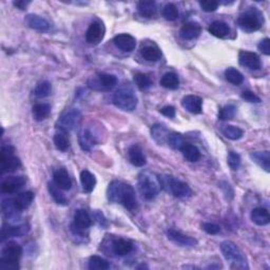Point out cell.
<instances>
[{"label": "cell", "instance_id": "obj_1", "mask_svg": "<svg viewBox=\"0 0 270 270\" xmlns=\"http://www.w3.org/2000/svg\"><path fill=\"white\" fill-rule=\"evenodd\" d=\"M108 200L115 204H121L129 211L137 209V200L135 191L131 185L121 181L110 183L107 190Z\"/></svg>", "mask_w": 270, "mask_h": 270}, {"label": "cell", "instance_id": "obj_2", "mask_svg": "<svg viewBox=\"0 0 270 270\" xmlns=\"http://www.w3.org/2000/svg\"><path fill=\"white\" fill-rule=\"evenodd\" d=\"M138 189L143 198L153 200L162 189L158 176L150 171H143L138 175Z\"/></svg>", "mask_w": 270, "mask_h": 270}, {"label": "cell", "instance_id": "obj_3", "mask_svg": "<svg viewBox=\"0 0 270 270\" xmlns=\"http://www.w3.org/2000/svg\"><path fill=\"white\" fill-rule=\"evenodd\" d=\"M264 23V16L262 12L256 8H249L247 11L237 18V24L244 32L251 33L260 30Z\"/></svg>", "mask_w": 270, "mask_h": 270}, {"label": "cell", "instance_id": "obj_4", "mask_svg": "<svg viewBox=\"0 0 270 270\" xmlns=\"http://www.w3.org/2000/svg\"><path fill=\"white\" fill-rule=\"evenodd\" d=\"M113 103L122 111H133L137 107V97L130 85H124L114 93Z\"/></svg>", "mask_w": 270, "mask_h": 270}, {"label": "cell", "instance_id": "obj_5", "mask_svg": "<svg viewBox=\"0 0 270 270\" xmlns=\"http://www.w3.org/2000/svg\"><path fill=\"white\" fill-rule=\"evenodd\" d=\"M22 254V249L19 245L10 242L2 249L1 259H0V269L2 270H17L19 268L18 261Z\"/></svg>", "mask_w": 270, "mask_h": 270}, {"label": "cell", "instance_id": "obj_6", "mask_svg": "<svg viewBox=\"0 0 270 270\" xmlns=\"http://www.w3.org/2000/svg\"><path fill=\"white\" fill-rule=\"evenodd\" d=\"M159 182H161L162 188L172 193L177 199H185L191 195L192 191L186 183L180 180L174 179L173 176L170 175H162L158 176Z\"/></svg>", "mask_w": 270, "mask_h": 270}, {"label": "cell", "instance_id": "obj_7", "mask_svg": "<svg viewBox=\"0 0 270 270\" xmlns=\"http://www.w3.org/2000/svg\"><path fill=\"white\" fill-rule=\"evenodd\" d=\"M82 120V112L78 109L69 108L61 113L57 120V128L61 132H69L78 126Z\"/></svg>", "mask_w": 270, "mask_h": 270}, {"label": "cell", "instance_id": "obj_8", "mask_svg": "<svg viewBox=\"0 0 270 270\" xmlns=\"http://www.w3.org/2000/svg\"><path fill=\"white\" fill-rule=\"evenodd\" d=\"M2 172H14L20 167V161L15 155V149L12 146H3L0 156Z\"/></svg>", "mask_w": 270, "mask_h": 270}, {"label": "cell", "instance_id": "obj_9", "mask_svg": "<svg viewBox=\"0 0 270 270\" xmlns=\"http://www.w3.org/2000/svg\"><path fill=\"white\" fill-rule=\"evenodd\" d=\"M100 138L101 135L95 127H83L78 132V142L84 151H90L95 145L100 143Z\"/></svg>", "mask_w": 270, "mask_h": 270}, {"label": "cell", "instance_id": "obj_10", "mask_svg": "<svg viewBox=\"0 0 270 270\" xmlns=\"http://www.w3.org/2000/svg\"><path fill=\"white\" fill-rule=\"evenodd\" d=\"M220 251L227 261H232L236 264H240L241 267L246 266V257L243 254L241 249L231 241H225L220 244Z\"/></svg>", "mask_w": 270, "mask_h": 270}, {"label": "cell", "instance_id": "obj_11", "mask_svg": "<svg viewBox=\"0 0 270 270\" xmlns=\"http://www.w3.org/2000/svg\"><path fill=\"white\" fill-rule=\"evenodd\" d=\"M105 36V27L100 20L91 22L87 33H85V40L89 45H98Z\"/></svg>", "mask_w": 270, "mask_h": 270}, {"label": "cell", "instance_id": "obj_12", "mask_svg": "<svg viewBox=\"0 0 270 270\" xmlns=\"http://www.w3.org/2000/svg\"><path fill=\"white\" fill-rule=\"evenodd\" d=\"M238 61H240L241 66L250 70H260L262 67L260 56L253 52L241 51L238 54Z\"/></svg>", "mask_w": 270, "mask_h": 270}, {"label": "cell", "instance_id": "obj_13", "mask_svg": "<svg viewBox=\"0 0 270 270\" xmlns=\"http://www.w3.org/2000/svg\"><path fill=\"white\" fill-rule=\"evenodd\" d=\"M118 84V77L113 74L101 73L98 74L97 78H90L88 84L92 89H96V85H100L101 89H111Z\"/></svg>", "mask_w": 270, "mask_h": 270}, {"label": "cell", "instance_id": "obj_14", "mask_svg": "<svg viewBox=\"0 0 270 270\" xmlns=\"http://www.w3.org/2000/svg\"><path fill=\"white\" fill-rule=\"evenodd\" d=\"M167 236L171 242H173L182 247H194L198 244V241L195 238L183 235L182 232L176 231L174 229H169L167 231Z\"/></svg>", "mask_w": 270, "mask_h": 270}, {"label": "cell", "instance_id": "obj_15", "mask_svg": "<svg viewBox=\"0 0 270 270\" xmlns=\"http://www.w3.org/2000/svg\"><path fill=\"white\" fill-rule=\"evenodd\" d=\"M24 184H26L24 176H9L1 184V191L4 193H14L21 189Z\"/></svg>", "mask_w": 270, "mask_h": 270}, {"label": "cell", "instance_id": "obj_16", "mask_svg": "<svg viewBox=\"0 0 270 270\" xmlns=\"http://www.w3.org/2000/svg\"><path fill=\"white\" fill-rule=\"evenodd\" d=\"M92 225V219L89 213L84 209H78L74 214V220H73V227L77 230V232H82L90 228Z\"/></svg>", "mask_w": 270, "mask_h": 270}, {"label": "cell", "instance_id": "obj_17", "mask_svg": "<svg viewBox=\"0 0 270 270\" xmlns=\"http://www.w3.org/2000/svg\"><path fill=\"white\" fill-rule=\"evenodd\" d=\"M182 107L192 114H200L202 110V100L196 95H187L182 100Z\"/></svg>", "mask_w": 270, "mask_h": 270}, {"label": "cell", "instance_id": "obj_18", "mask_svg": "<svg viewBox=\"0 0 270 270\" xmlns=\"http://www.w3.org/2000/svg\"><path fill=\"white\" fill-rule=\"evenodd\" d=\"M114 45L124 52H131L136 47V40L132 35L119 34L113 38Z\"/></svg>", "mask_w": 270, "mask_h": 270}, {"label": "cell", "instance_id": "obj_19", "mask_svg": "<svg viewBox=\"0 0 270 270\" xmlns=\"http://www.w3.org/2000/svg\"><path fill=\"white\" fill-rule=\"evenodd\" d=\"M26 22L30 28L34 30L40 31V32H49L51 31V23L49 22L44 17L35 15V14H30L26 17Z\"/></svg>", "mask_w": 270, "mask_h": 270}, {"label": "cell", "instance_id": "obj_20", "mask_svg": "<svg viewBox=\"0 0 270 270\" xmlns=\"http://www.w3.org/2000/svg\"><path fill=\"white\" fill-rule=\"evenodd\" d=\"M202 32V27L198 22H187L184 24L180 31V35L183 39L185 40H192L198 38L201 35Z\"/></svg>", "mask_w": 270, "mask_h": 270}, {"label": "cell", "instance_id": "obj_21", "mask_svg": "<svg viewBox=\"0 0 270 270\" xmlns=\"http://www.w3.org/2000/svg\"><path fill=\"white\" fill-rule=\"evenodd\" d=\"M128 156L130 163L135 167H144L146 165V156L143 152V149L138 145H132L128 149Z\"/></svg>", "mask_w": 270, "mask_h": 270}, {"label": "cell", "instance_id": "obj_22", "mask_svg": "<svg viewBox=\"0 0 270 270\" xmlns=\"http://www.w3.org/2000/svg\"><path fill=\"white\" fill-rule=\"evenodd\" d=\"M29 231L28 226L18 225V226H3L1 229V241H5L9 237H20L26 235Z\"/></svg>", "mask_w": 270, "mask_h": 270}, {"label": "cell", "instance_id": "obj_23", "mask_svg": "<svg viewBox=\"0 0 270 270\" xmlns=\"http://www.w3.org/2000/svg\"><path fill=\"white\" fill-rule=\"evenodd\" d=\"M53 182L61 190H70L72 187V180L68 173V171L64 168L57 169L53 174Z\"/></svg>", "mask_w": 270, "mask_h": 270}, {"label": "cell", "instance_id": "obj_24", "mask_svg": "<svg viewBox=\"0 0 270 270\" xmlns=\"http://www.w3.org/2000/svg\"><path fill=\"white\" fill-rule=\"evenodd\" d=\"M112 250L116 255H126L133 250V244L125 238H115L112 242Z\"/></svg>", "mask_w": 270, "mask_h": 270}, {"label": "cell", "instance_id": "obj_25", "mask_svg": "<svg viewBox=\"0 0 270 270\" xmlns=\"http://www.w3.org/2000/svg\"><path fill=\"white\" fill-rule=\"evenodd\" d=\"M140 55H142L144 59H146L147 61H151V63L158 61L163 56L161 49L156 47L155 45L145 46L144 48L140 49Z\"/></svg>", "mask_w": 270, "mask_h": 270}, {"label": "cell", "instance_id": "obj_26", "mask_svg": "<svg viewBox=\"0 0 270 270\" xmlns=\"http://www.w3.org/2000/svg\"><path fill=\"white\" fill-rule=\"evenodd\" d=\"M208 31H209L210 34L218 38H226L230 34V28L228 24L219 20L213 21L209 26Z\"/></svg>", "mask_w": 270, "mask_h": 270}, {"label": "cell", "instance_id": "obj_27", "mask_svg": "<svg viewBox=\"0 0 270 270\" xmlns=\"http://www.w3.org/2000/svg\"><path fill=\"white\" fill-rule=\"evenodd\" d=\"M251 220L257 226H266L270 222V214L266 208L257 207L251 212Z\"/></svg>", "mask_w": 270, "mask_h": 270}, {"label": "cell", "instance_id": "obj_28", "mask_svg": "<svg viewBox=\"0 0 270 270\" xmlns=\"http://www.w3.org/2000/svg\"><path fill=\"white\" fill-rule=\"evenodd\" d=\"M250 157L253 161L260 166L266 172L270 171V153L269 151H256L250 153Z\"/></svg>", "mask_w": 270, "mask_h": 270}, {"label": "cell", "instance_id": "obj_29", "mask_svg": "<svg viewBox=\"0 0 270 270\" xmlns=\"http://www.w3.org/2000/svg\"><path fill=\"white\" fill-rule=\"evenodd\" d=\"M34 198L35 195L32 191H26L18 194L15 199H13V201L17 209L22 211L31 206L34 201Z\"/></svg>", "mask_w": 270, "mask_h": 270}, {"label": "cell", "instance_id": "obj_30", "mask_svg": "<svg viewBox=\"0 0 270 270\" xmlns=\"http://www.w3.org/2000/svg\"><path fill=\"white\" fill-rule=\"evenodd\" d=\"M169 134L170 133L167 130V128L161 124H155L151 128V136L158 145H163L165 143H167Z\"/></svg>", "mask_w": 270, "mask_h": 270}, {"label": "cell", "instance_id": "obj_31", "mask_svg": "<svg viewBox=\"0 0 270 270\" xmlns=\"http://www.w3.org/2000/svg\"><path fill=\"white\" fill-rule=\"evenodd\" d=\"M181 152H182L183 156L185 157L188 162H191V163L198 162L202 156L201 151L199 150L198 147L191 145V144H188V143H186L182 147Z\"/></svg>", "mask_w": 270, "mask_h": 270}, {"label": "cell", "instance_id": "obj_32", "mask_svg": "<svg viewBox=\"0 0 270 270\" xmlns=\"http://www.w3.org/2000/svg\"><path fill=\"white\" fill-rule=\"evenodd\" d=\"M137 10H138V13L145 18L154 17L157 12L155 2L148 1V0H145V1H139L137 3Z\"/></svg>", "mask_w": 270, "mask_h": 270}, {"label": "cell", "instance_id": "obj_33", "mask_svg": "<svg viewBox=\"0 0 270 270\" xmlns=\"http://www.w3.org/2000/svg\"><path fill=\"white\" fill-rule=\"evenodd\" d=\"M81 182L84 192L91 193L93 191L95 185H96V179L95 176L92 174L88 170H83L81 173Z\"/></svg>", "mask_w": 270, "mask_h": 270}, {"label": "cell", "instance_id": "obj_34", "mask_svg": "<svg viewBox=\"0 0 270 270\" xmlns=\"http://www.w3.org/2000/svg\"><path fill=\"white\" fill-rule=\"evenodd\" d=\"M161 84L164 88L169 90H176L180 87V78L175 73L169 72L163 75L161 79Z\"/></svg>", "mask_w": 270, "mask_h": 270}, {"label": "cell", "instance_id": "obj_35", "mask_svg": "<svg viewBox=\"0 0 270 270\" xmlns=\"http://www.w3.org/2000/svg\"><path fill=\"white\" fill-rule=\"evenodd\" d=\"M48 189H49V192H50L53 200L56 202L58 205L66 206V205L69 204V202H68L67 198L65 196V194L60 191L61 189L54 182L53 183L50 182L48 184Z\"/></svg>", "mask_w": 270, "mask_h": 270}, {"label": "cell", "instance_id": "obj_36", "mask_svg": "<svg viewBox=\"0 0 270 270\" xmlns=\"http://www.w3.org/2000/svg\"><path fill=\"white\" fill-rule=\"evenodd\" d=\"M51 113V106L49 103H37L33 107V116L35 120L41 121L46 119Z\"/></svg>", "mask_w": 270, "mask_h": 270}, {"label": "cell", "instance_id": "obj_37", "mask_svg": "<svg viewBox=\"0 0 270 270\" xmlns=\"http://www.w3.org/2000/svg\"><path fill=\"white\" fill-rule=\"evenodd\" d=\"M222 132L225 135V137H227L228 139L231 140H238L243 137L244 135V131L242 130L241 128L236 127V126H225L222 129Z\"/></svg>", "mask_w": 270, "mask_h": 270}, {"label": "cell", "instance_id": "obj_38", "mask_svg": "<svg viewBox=\"0 0 270 270\" xmlns=\"http://www.w3.org/2000/svg\"><path fill=\"white\" fill-rule=\"evenodd\" d=\"M53 142L54 145L56 148L61 151V152H66L68 149H69V139H68L67 135L65 132H58L54 135L53 137Z\"/></svg>", "mask_w": 270, "mask_h": 270}, {"label": "cell", "instance_id": "obj_39", "mask_svg": "<svg viewBox=\"0 0 270 270\" xmlns=\"http://www.w3.org/2000/svg\"><path fill=\"white\" fill-rule=\"evenodd\" d=\"M110 267V264L101 256L92 255L89 260V269L91 270H106Z\"/></svg>", "mask_w": 270, "mask_h": 270}, {"label": "cell", "instance_id": "obj_40", "mask_svg": "<svg viewBox=\"0 0 270 270\" xmlns=\"http://www.w3.org/2000/svg\"><path fill=\"white\" fill-rule=\"evenodd\" d=\"M225 77L230 84L236 85L241 84L244 82V76L242 73L236 69H233V68H229V69L225 71Z\"/></svg>", "mask_w": 270, "mask_h": 270}, {"label": "cell", "instance_id": "obj_41", "mask_svg": "<svg viewBox=\"0 0 270 270\" xmlns=\"http://www.w3.org/2000/svg\"><path fill=\"white\" fill-rule=\"evenodd\" d=\"M167 144L174 150H181L182 147L186 144L183 135L181 133H170L167 140Z\"/></svg>", "mask_w": 270, "mask_h": 270}, {"label": "cell", "instance_id": "obj_42", "mask_svg": "<svg viewBox=\"0 0 270 270\" xmlns=\"http://www.w3.org/2000/svg\"><path fill=\"white\" fill-rule=\"evenodd\" d=\"M163 16L165 17L166 20L169 21H174L180 16L179 9L175 4L173 3H168L165 5V8L163 9Z\"/></svg>", "mask_w": 270, "mask_h": 270}, {"label": "cell", "instance_id": "obj_43", "mask_svg": "<svg viewBox=\"0 0 270 270\" xmlns=\"http://www.w3.org/2000/svg\"><path fill=\"white\" fill-rule=\"evenodd\" d=\"M52 92V85L51 84L45 81L39 83L34 90V95L37 98H45L51 94Z\"/></svg>", "mask_w": 270, "mask_h": 270}, {"label": "cell", "instance_id": "obj_44", "mask_svg": "<svg viewBox=\"0 0 270 270\" xmlns=\"http://www.w3.org/2000/svg\"><path fill=\"white\" fill-rule=\"evenodd\" d=\"M134 82L136 84V85L138 87V89L140 90H147L149 89L151 85H152V81L151 78L145 74V73H136V74L134 75Z\"/></svg>", "mask_w": 270, "mask_h": 270}, {"label": "cell", "instance_id": "obj_45", "mask_svg": "<svg viewBox=\"0 0 270 270\" xmlns=\"http://www.w3.org/2000/svg\"><path fill=\"white\" fill-rule=\"evenodd\" d=\"M236 107L235 105H226L219 109V118L220 120H231L236 116Z\"/></svg>", "mask_w": 270, "mask_h": 270}, {"label": "cell", "instance_id": "obj_46", "mask_svg": "<svg viewBox=\"0 0 270 270\" xmlns=\"http://www.w3.org/2000/svg\"><path fill=\"white\" fill-rule=\"evenodd\" d=\"M227 162H228L229 167L232 170H236L241 165V156L238 155L237 153L230 151L229 154H228V161H227Z\"/></svg>", "mask_w": 270, "mask_h": 270}, {"label": "cell", "instance_id": "obj_47", "mask_svg": "<svg viewBox=\"0 0 270 270\" xmlns=\"http://www.w3.org/2000/svg\"><path fill=\"white\" fill-rule=\"evenodd\" d=\"M219 4V3L218 1H214V0H204V1L200 2L202 10L207 12V13H211V12L217 11Z\"/></svg>", "mask_w": 270, "mask_h": 270}, {"label": "cell", "instance_id": "obj_48", "mask_svg": "<svg viewBox=\"0 0 270 270\" xmlns=\"http://www.w3.org/2000/svg\"><path fill=\"white\" fill-rule=\"evenodd\" d=\"M241 97L243 98L244 101L251 102V103H259V102L262 101L261 98L257 96L255 93H253V91H244V92H242Z\"/></svg>", "mask_w": 270, "mask_h": 270}, {"label": "cell", "instance_id": "obj_49", "mask_svg": "<svg viewBox=\"0 0 270 270\" xmlns=\"http://www.w3.org/2000/svg\"><path fill=\"white\" fill-rule=\"evenodd\" d=\"M202 227L206 233H208V235H211V236L218 235V233L220 231L219 226L217 224H213V223H204Z\"/></svg>", "mask_w": 270, "mask_h": 270}, {"label": "cell", "instance_id": "obj_50", "mask_svg": "<svg viewBox=\"0 0 270 270\" xmlns=\"http://www.w3.org/2000/svg\"><path fill=\"white\" fill-rule=\"evenodd\" d=\"M257 48H259V50L263 53V54H265V55H270V39L269 38H265V39H263L259 46H257Z\"/></svg>", "mask_w": 270, "mask_h": 270}, {"label": "cell", "instance_id": "obj_51", "mask_svg": "<svg viewBox=\"0 0 270 270\" xmlns=\"http://www.w3.org/2000/svg\"><path fill=\"white\" fill-rule=\"evenodd\" d=\"M161 113L169 118H175V108L172 106H166L161 109Z\"/></svg>", "mask_w": 270, "mask_h": 270}, {"label": "cell", "instance_id": "obj_52", "mask_svg": "<svg viewBox=\"0 0 270 270\" xmlns=\"http://www.w3.org/2000/svg\"><path fill=\"white\" fill-rule=\"evenodd\" d=\"M96 219H97V222L100 223V225L101 227H106L108 225L105 217H103V214L101 212H100V211L96 212Z\"/></svg>", "mask_w": 270, "mask_h": 270}, {"label": "cell", "instance_id": "obj_53", "mask_svg": "<svg viewBox=\"0 0 270 270\" xmlns=\"http://www.w3.org/2000/svg\"><path fill=\"white\" fill-rule=\"evenodd\" d=\"M31 3V1H24V0H19V1H14L13 4L17 9L19 10H26L28 5Z\"/></svg>", "mask_w": 270, "mask_h": 270}]
</instances>
